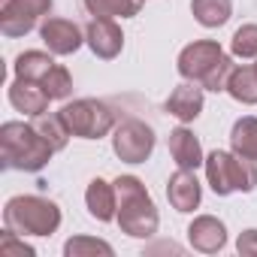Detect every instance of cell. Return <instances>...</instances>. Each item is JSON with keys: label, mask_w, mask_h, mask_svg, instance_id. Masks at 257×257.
<instances>
[{"label": "cell", "mask_w": 257, "mask_h": 257, "mask_svg": "<svg viewBox=\"0 0 257 257\" xmlns=\"http://www.w3.org/2000/svg\"><path fill=\"white\" fill-rule=\"evenodd\" d=\"M58 115L67 124L70 137H82V140H100L115 127V109L100 100H73L61 106Z\"/></svg>", "instance_id": "cell-6"}, {"label": "cell", "mask_w": 257, "mask_h": 257, "mask_svg": "<svg viewBox=\"0 0 257 257\" xmlns=\"http://www.w3.org/2000/svg\"><path fill=\"white\" fill-rule=\"evenodd\" d=\"M167 197H170L176 212H194L200 206V197H203L194 170H182L179 167V173H173L170 182H167Z\"/></svg>", "instance_id": "cell-11"}, {"label": "cell", "mask_w": 257, "mask_h": 257, "mask_svg": "<svg viewBox=\"0 0 257 257\" xmlns=\"http://www.w3.org/2000/svg\"><path fill=\"white\" fill-rule=\"evenodd\" d=\"M0 257H34V248L25 245L19 239V233L7 227V233L0 236Z\"/></svg>", "instance_id": "cell-26"}, {"label": "cell", "mask_w": 257, "mask_h": 257, "mask_svg": "<svg viewBox=\"0 0 257 257\" xmlns=\"http://www.w3.org/2000/svg\"><path fill=\"white\" fill-rule=\"evenodd\" d=\"M167 146H170V155H173V161L182 167V170H197L200 164H206L203 161V149H200V140L188 131V127H176V131H170V140H167Z\"/></svg>", "instance_id": "cell-15"}, {"label": "cell", "mask_w": 257, "mask_h": 257, "mask_svg": "<svg viewBox=\"0 0 257 257\" xmlns=\"http://www.w3.org/2000/svg\"><path fill=\"white\" fill-rule=\"evenodd\" d=\"M64 254H67V257H91V254L112 257V245L103 242V239H91V236H73V239L64 245Z\"/></svg>", "instance_id": "cell-23"}, {"label": "cell", "mask_w": 257, "mask_h": 257, "mask_svg": "<svg viewBox=\"0 0 257 257\" xmlns=\"http://www.w3.org/2000/svg\"><path fill=\"white\" fill-rule=\"evenodd\" d=\"M230 52H233L236 58H257V25H242V28L233 34Z\"/></svg>", "instance_id": "cell-25"}, {"label": "cell", "mask_w": 257, "mask_h": 257, "mask_svg": "<svg viewBox=\"0 0 257 257\" xmlns=\"http://www.w3.org/2000/svg\"><path fill=\"white\" fill-rule=\"evenodd\" d=\"M52 67H55V61H52V55H46V52H22V55L16 58V76H19V79L43 82Z\"/></svg>", "instance_id": "cell-21"}, {"label": "cell", "mask_w": 257, "mask_h": 257, "mask_svg": "<svg viewBox=\"0 0 257 257\" xmlns=\"http://www.w3.org/2000/svg\"><path fill=\"white\" fill-rule=\"evenodd\" d=\"M167 112L176 115L182 124L194 121V118L203 112V85L185 79V85H179V88L167 97Z\"/></svg>", "instance_id": "cell-14"}, {"label": "cell", "mask_w": 257, "mask_h": 257, "mask_svg": "<svg viewBox=\"0 0 257 257\" xmlns=\"http://www.w3.org/2000/svg\"><path fill=\"white\" fill-rule=\"evenodd\" d=\"M191 13L203 28H221L230 19L233 4L230 0H191Z\"/></svg>", "instance_id": "cell-19"}, {"label": "cell", "mask_w": 257, "mask_h": 257, "mask_svg": "<svg viewBox=\"0 0 257 257\" xmlns=\"http://www.w3.org/2000/svg\"><path fill=\"white\" fill-rule=\"evenodd\" d=\"M4 221L19 236H52L61 227V209L46 197H13L4 209Z\"/></svg>", "instance_id": "cell-4"}, {"label": "cell", "mask_w": 257, "mask_h": 257, "mask_svg": "<svg viewBox=\"0 0 257 257\" xmlns=\"http://www.w3.org/2000/svg\"><path fill=\"white\" fill-rule=\"evenodd\" d=\"M40 85L46 88V94H49L52 100H67V97L73 94V79H70L67 67H61V64H55V67L49 70V76H46Z\"/></svg>", "instance_id": "cell-24"}, {"label": "cell", "mask_w": 257, "mask_h": 257, "mask_svg": "<svg viewBox=\"0 0 257 257\" xmlns=\"http://www.w3.org/2000/svg\"><path fill=\"white\" fill-rule=\"evenodd\" d=\"M188 239H191V245H194L197 251L215 254V251H221V248L227 245V227H224L218 218H212V215H200V218L191 221Z\"/></svg>", "instance_id": "cell-12"}, {"label": "cell", "mask_w": 257, "mask_h": 257, "mask_svg": "<svg viewBox=\"0 0 257 257\" xmlns=\"http://www.w3.org/2000/svg\"><path fill=\"white\" fill-rule=\"evenodd\" d=\"M115 194H118V227L127 236H137V239H149L158 233V209L146 191V185L137 176H118L115 182Z\"/></svg>", "instance_id": "cell-2"}, {"label": "cell", "mask_w": 257, "mask_h": 257, "mask_svg": "<svg viewBox=\"0 0 257 257\" xmlns=\"http://www.w3.org/2000/svg\"><path fill=\"white\" fill-rule=\"evenodd\" d=\"M112 149L127 164H146L149 155L155 152V131L146 121H140V118H124L115 127Z\"/></svg>", "instance_id": "cell-7"}, {"label": "cell", "mask_w": 257, "mask_h": 257, "mask_svg": "<svg viewBox=\"0 0 257 257\" xmlns=\"http://www.w3.org/2000/svg\"><path fill=\"white\" fill-rule=\"evenodd\" d=\"M85 203H88V212L91 218L97 221H112L118 215V194H115V185L103 182V179H94L85 191Z\"/></svg>", "instance_id": "cell-16"}, {"label": "cell", "mask_w": 257, "mask_h": 257, "mask_svg": "<svg viewBox=\"0 0 257 257\" xmlns=\"http://www.w3.org/2000/svg\"><path fill=\"white\" fill-rule=\"evenodd\" d=\"M85 43L91 46V52L103 61H112L121 49H124V34L112 19H91L85 28Z\"/></svg>", "instance_id": "cell-10"}, {"label": "cell", "mask_w": 257, "mask_h": 257, "mask_svg": "<svg viewBox=\"0 0 257 257\" xmlns=\"http://www.w3.org/2000/svg\"><path fill=\"white\" fill-rule=\"evenodd\" d=\"M230 146L239 158H248L257 164V118L245 115L233 124V131H230Z\"/></svg>", "instance_id": "cell-17"}, {"label": "cell", "mask_w": 257, "mask_h": 257, "mask_svg": "<svg viewBox=\"0 0 257 257\" xmlns=\"http://www.w3.org/2000/svg\"><path fill=\"white\" fill-rule=\"evenodd\" d=\"M143 7V0H85V10L94 19H131Z\"/></svg>", "instance_id": "cell-20"}, {"label": "cell", "mask_w": 257, "mask_h": 257, "mask_svg": "<svg viewBox=\"0 0 257 257\" xmlns=\"http://www.w3.org/2000/svg\"><path fill=\"white\" fill-rule=\"evenodd\" d=\"M40 37L52 55H73L85 43L82 28L76 22H67V19H46L40 25Z\"/></svg>", "instance_id": "cell-9"}, {"label": "cell", "mask_w": 257, "mask_h": 257, "mask_svg": "<svg viewBox=\"0 0 257 257\" xmlns=\"http://www.w3.org/2000/svg\"><path fill=\"white\" fill-rule=\"evenodd\" d=\"M206 179L218 197H227L236 191L248 194L257 185V167H254V161L239 158L236 152L233 155L230 152H212L206 158Z\"/></svg>", "instance_id": "cell-5"}, {"label": "cell", "mask_w": 257, "mask_h": 257, "mask_svg": "<svg viewBox=\"0 0 257 257\" xmlns=\"http://www.w3.org/2000/svg\"><path fill=\"white\" fill-rule=\"evenodd\" d=\"M227 94L239 103H257V67H233Z\"/></svg>", "instance_id": "cell-18"}, {"label": "cell", "mask_w": 257, "mask_h": 257, "mask_svg": "<svg viewBox=\"0 0 257 257\" xmlns=\"http://www.w3.org/2000/svg\"><path fill=\"white\" fill-rule=\"evenodd\" d=\"M52 146L40 137L34 124L25 121H7L0 127V161L7 170H22V173H37L49 164Z\"/></svg>", "instance_id": "cell-1"}, {"label": "cell", "mask_w": 257, "mask_h": 257, "mask_svg": "<svg viewBox=\"0 0 257 257\" xmlns=\"http://www.w3.org/2000/svg\"><path fill=\"white\" fill-rule=\"evenodd\" d=\"M236 251L242 257H257V230H245L236 239Z\"/></svg>", "instance_id": "cell-27"}, {"label": "cell", "mask_w": 257, "mask_h": 257, "mask_svg": "<svg viewBox=\"0 0 257 257\" xmlns=\"http://www.w3.org/2000/svg\"><path fill=\"white\" fill-rule=\"evenodd\" d=\"M52 10V0H0V31L4 37H25Z\"/></svg>", "instance_id": "cell-8"}, {"label": "cell", "mask_w": 257, "mask_h": 257, "mask_svg": "<svg viewBox=\"0 0 257 257\" xmlns=\"http://www.w3.org/2000/svg\"><path fill=\"white\" fill-rule=\"evenodd\" d=\"M179 73L188 82L203 85L206 91H227V79L233 73V61L221 52L218 43L200 40L182 49L179 55Z\"/></svg>", "instance_id": "cell-3"}, {"label": "cell", "mask_w": 257, "mask_h": 257, "mask_svg": "<svg viewBox=\"0 0 257 257\" xmlns=\"http://www.w3.org/2000/svg\"><path fill=\"white\" fill-rule=\"evenodd\" d=\"M49 94H46V88L40 85V82H34V79H19L16 76V82L10 85V103L19 109V112H25V115H40V112H46L49 109Z\"/></svg>", "instance_id": "cell-13"}, {"label": "cell", "mask_w": 257, "mask_h": 257, "mask_svg": "<svg viewBox=\"0 0 257 257\" xmlns=\"http://www.w3.org/2000/svg\"><path fill=\"white\" fill-rule=\"evenodd\" d=\"M34 127H37L40 137H43L55 152H61V149L67 146V140H70V131H67V124L61 121V115H58V112H55V115H49V112L34 115Z\"/></svg>", "instance_id": "cell-22"}]
</instances>
